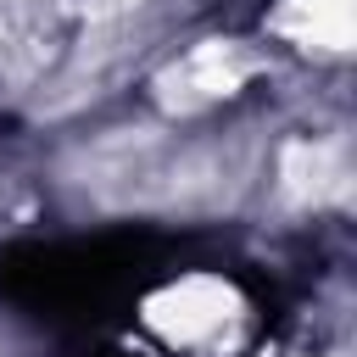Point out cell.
Listing matches in <instances>:
<instances>
[{"label": "cell", "instance_id": "cell-1", "mask_svg": "<svg viewBox=\"0 0 357 357\" xmlns=\"http://www.w3.org/2000/svg\"><path fill=\"white\" fill-rule=\"evenodd\" d=\"M145 324L173 351H201V346L229 340V329L240 324V296H234V284H223L212 273H190V279L162 284L145 301Z\"/></svg>", "mask_w": 357, "mask_h": 357}, {"label": "cell", "instance_id": "cell-2", "mask_svg": "<svg viewBox=\"0 0 357 357\" xmlns=\"http://www.w3.org/2000/svg\"><path fill=\"white\" fill-rule=\"evenodd\" d=\"M245 78H251V61L240 56L234 39H201L195 50H184V56L167 67L162 95H167V106L195 112V106H212V100L234 95Z\"/></svg>", "mask_w": 357, "mask_h": 357}, {"label": "cell", "instance_id": "cell-3", "mask_svg": "<svg viewBox=\"0 0 357 357\" xmlns=\"http://www.w3.org/2000/svg\"><path fill=\"white\" fill-rule=\"evenodd\" d=\"M273 33H284L296 50H312V56H346L351 50V0H284L273 17Z\"/></svg>", "mask_w": 357, "mask_h": 357}]
</instances>
